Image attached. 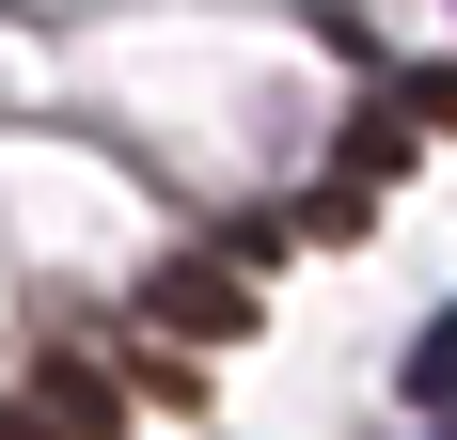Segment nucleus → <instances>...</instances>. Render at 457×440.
<instances>
[{
	"mask_svg": "<svg viewBox=\"0 0 457 440\" xmlns=\"http://www.w3.org/2000/svg\"><path fill=\"white\" fill-rule=\"evenodd\" d=\"M395 378H411V394H426V409H442V394H457V299H442V314H426V330H411V362H395Z\"/></svg>",
	"mask_w": 457,
	"mask_h": 440,
	"instance_id": "f257e3e1",
	"label": "nucleus"
}]
</instances>
